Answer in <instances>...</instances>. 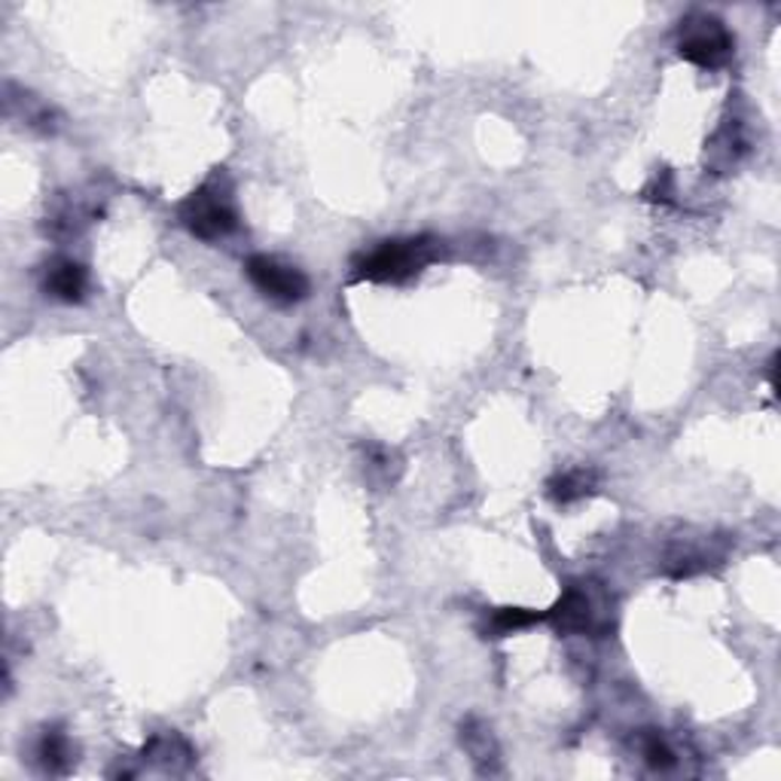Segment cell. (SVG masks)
<instances>
[{"instance_id":"4","label":"cell","mask_w":781,"mask_h":781,"mask_svg":"<svg viewBox=\"0 0 781 781\" xmlns=\"http://www.w3.org/2000/svg\"><path fill=\"white\" fill-rule=\"evenodd\" d=\"M735 37L711 12H690L678 24V56L699 68H721L733 59Z\"/></svg>"},{"instance_id":"3","label":"cell","mask_w":781,"mask_h":781,"mask_svg":"<svg viewBox=\"0 0 781 781\" xmlns=\"http://www.w3.org/2000/svg\"><path fill=\"white\" fill-rule=\"evenodd\" d=\"M547 620L562 635H592L601 638L611 632V599L595 583H568L553 608L547 611Z\"/></svg>"},{"instance_id":"2","label":"cell","mask_w":781,"mask_h":781,"mask_svg":"<svg viewBox=\"0 0 781 781\" xmlns=\"http://www.w3.org/2000/svg\"><path fill=\"white\" fill-rule=\"evenodd\" d=\"M178 220L181 227L202 241L227 239L229 232L239 227V211H236V196H232V181L223 169H217L208 181L178 204Z\"/></svg>"},{"instance_id":"10","label":"cell","mask_w":781,"mask_h":781,"mask_svg":"<svg viewBox=\"0 0 781 781\" xmlns=\"http://www.w3.org/2000/svg\"><path fill=\"white\" fill-rule=\"evenodd\" d=\"M541 620H547V613L525 611V608H501V611L489 613L482 632H485V638H507L513 635V632L529 629V625L541 623Z\"/></svg>"},{"instance_id":"5","label":"cell","mask_w":781,"mask_h":781,"mask_svg":"<svg viewBox=\"0 0 781 781\" xmlns=\"http://www.w3.org/2000/svg\"><path fill=\"white\" fill-rule=\"evenodd\" d=\"M244 272L251 278V284L266 300L278 302V306H293V302H302L309 297V278L306 272H300L297 266L284 263L278 257H269V253H253L251 260L244 263Z\"/></svg>"},{"instance_id":"12","label":"cell","mask_w":781,"mask_h":781,"mask_svg":"<svg viewBox=\"0 0 781 781\" xmlns=\"http://www.w3.org/2000/svg\"><path fill=\"white\" fill-rule=\"evenodd\" d=\"M641 196L648 199V202H672V174L669 171H660V174H653V181L641 190Z\"/></svg>"},{"instance_id":"1","label":"cell","mask_w":781,"mask_h":781,"mask_svg":"<svg viewBox=\"0 0 781 781\" xmlns=\"http://www.w3.org/2000/svg\"><path fill=\"white\" fill-rule=\"evenodd\" d=\"M443 241L431 236H415V239H391L382 241L373 251H363L351 263L354 281H379V284H400L415 278L428 263L440 257Z\"/></svg>"},{"instance_id":"6","label":"cell","mask_w":781,"mask_h":781,"mask_svg":"<svg viewBox=\"0 0 781 781\" xmlns=\"http://www.w3.org/2000/svg\"><path fill=\"white\" fill-rule=\"evenodd\" d=\"M43 290H47V297H52V300L80 302L86 297V290H89V272L77 260L56 257L43 269Z\"/></svg>"},{"instance_id":"11","label":"cell","mask_w":781,"mask_h":781,"mask_svg":"<svg viewBox=\"0 0 781 781\" xmlns=\"http://www.w3.org/2000/svg\"><path fill=\"white\" fill-rule=\"evenodd\" d=\"M641 754H644L648 767H653V770H669V767H674L672 745H669L657 730H644V735H641Z\"/></svg>"},{"instance_id":"8","label":"cell","mask_w":781,"mask_h":781,"mask_svg":"<svg viewBox=\"0 0 781 781\" xmlns=\"http://www.w3.org/2000/svg\"><path fill=\"white\" fill-rule=\"evenodd\" d=\"M461 745L468 748L470 760L480 767V772H498V745H494L492 730L485 723H461Z\"/></svg>"},{"instance_id":"7","label":"cell","mask_w":781,"mask_h":781,"mask_svg":"<svg viewBox=\"0 0 781 781\" xmlns=\"http://www.w3.org/2000/svg\"><path fill=\"white\" fill-rule=\"evenodd\" d=\"M37 763L47 772H52V775H64V772L71 770L73 748L64 730L47 727V730L40 733V742H37Z\"/></svg>"},{"instance_id":"9","label":"cell","mask_w":781,"mask_h":781,"mask_svg":"<svg viewBox=\"0 0 781 781\" xmlns=\"http://www.w3.org/2000/svg\"><path fill=\"white\" fill-rule=\"evenodd\" d=\"M595 482H599L595 470L574 468L565 470V473H555L553 480H550V485H547V492H550V498H553L555 504H574L580 498L595 492Z\"/></svg>"}]
</instances>
